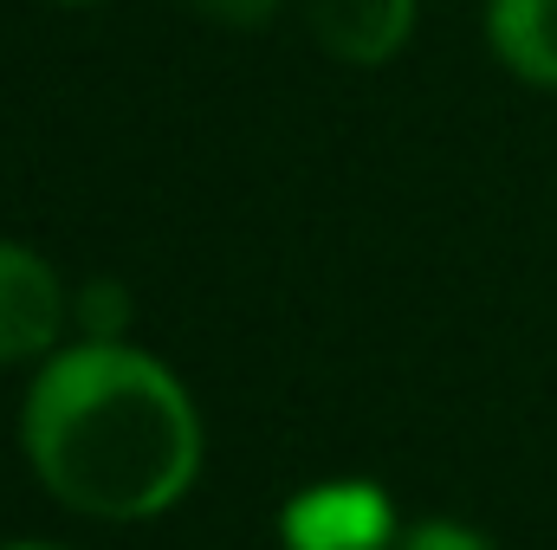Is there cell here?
<instances>
[{
    "label": "cell",
    "mask_w": 557,
    "mask_h": 550,
    "mask_svg": "<svg viewBox=\"0 0 557 550\" xmlns=\"http://www.w3.org/2000/svg\"><path fill=\"white\" fill-rule=\"evenodd\" d=\"M20 447L59 505L104 525H143L195 486L201 414L149 350L85 337L78 350H52L33 376Z\"/></svg>",
    "instance_id": "6da1fadb"
},
{
    "label": "cell",
    "mask_w": 557,
    "mask_h": 550,
    "mask_svg": "<svg viewBox=\"0 0 557 550\" xmlns=\"http://www.w3.org/2000/svg\"><path fill=\"white\" fill-rule=\"evenodd\" d=\"M285 550H389L396 545V505L370 479H331L298 492L278 512Z\"/></svg>",
    "instance_id": "7a4b0ae2"
},
{
    "label": "cell",
    "mask_w": 557,
    "mask_h": 550,
    "mask_svg": "<svg viewBox=\"0 0 557 550\" xmlns=\"http://www.w3.org/2000/svg\"><path fill=\"white\" fill-rule=\"evenodd\" d=\"M59 330H65V285H59V273L33 247L0 240V370L52 357Z\"/></svg>",
    "instance_id": "3957f363"
},
{
    "label": "cell",
    "mask_w": 557,
    "mask_h": 550,
    "mask_svg": "<svg viewBox=\"0 0 557 550\" xmlns=\"http://www.w3.org/2000/svg\"><path fill=\"white\" fill-rule=\"evenodd\" d=\"M311 39L344 65H389L416 33V0H298Z\"/></svg>",
    "instance_id": "277c9868"
},
{
    "label": "cell",
    "mask_w": 557,
    "mask_h": 550,
    "mask_svg": "<svg viewBox=\"0 0 557 550\" xmlns=\"http://www.w3.org/2000/svg\"><path fill=\"white\" fill-rule=\"evenodd\" d=\"M486 39L506 59V72L557 91V0H493Z\"/></svg>",
    "instance_id": "5b68a950"
},
{
    "label": "cell",
    "mask_w": 557,
    "mask_h": 550,
    "mask_svg": "<svg viewBox=\"0 0 557 550\" xmlns=\"http://www.w3.org/2000/svg\"><path fill=\"white\" fill-rule=\"evenodd\" d=\"M72 311H78V324L91 330V343H117L124 324H131V291H124L117 278H91V285L72 298Z\"/></svg>",
    "instance_id": "8992f818"
},
{
    "label": "cell",
    "mask_w": 557,
    "mask_h": 550,
    "mask_svg": "<svg viewBox=\"0 0 557 550\" xmlns=\"http://www.w3.org/2000/svg\"><path fill=\"white\" fill-rule=\"evenodd\" d=\"M396 550H493L480 532H467V525H454V518H428V525H416L409 538Z\"/></svg>",
    "instance_id": "52a82bcc"
},
{
    "label": "cell",
    "mask_w": 557,
    "mask_h": 550,
    "mask_svg": "<svg viewBox=\"0 0 557 550\" xmlns=\"http://www.w3.org/2000/svg\"><path fill=\"white\" fill-rule=\"evenodd\" d=\"M208 20H221V26H267L273 20L278 0H195Z\"/></svg>",
    "instance_id": "ba28073f"
},
{
    "label": "cell",
    "mask_w": 557,
    "mask_h": 550,
    "mask_svg": "<svg viewBox=\"0 0 557 550\" xmlns=\"http://www.w3.org/2000/svg\"><path fill=\"white\" fill-rule=\"evenodd\" d=\"M0 550H65V545H0Z\"/></svg>",
    "instance_id": "9c48e42d"
},
{
    "label": "cell",
    "mask_w": 557,
    "mask_h": 550,
    "mask_svg": "<svg viewBox=\"0 0 557 550\" xmlns=\"http://www.w3.org/2000/svg\"><path fill=\"white\" fill-rule=\"evenodd\" d=\"M59 7H85V0H59Z\"/></svg>",
    "instance_id": "30bf717a"
}]
</instances>
